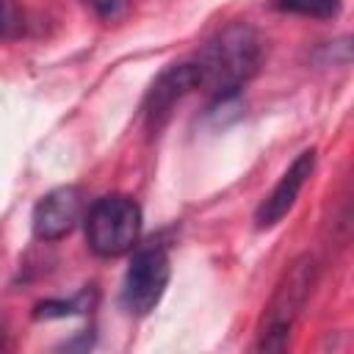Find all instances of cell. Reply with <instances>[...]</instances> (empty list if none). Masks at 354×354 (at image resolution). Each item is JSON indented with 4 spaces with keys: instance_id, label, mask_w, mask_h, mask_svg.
Masks as SVG:
<instances>
[{
    "instance_id": "obj_2",
    "label": "cell",
    "mask_w": 354,
    "mask_h": 354,
    "mask_svg": "<svg viewBox=\"0 0 354 354\" xmlns=\"http://www.w3.org/2000/svg\"><path fill=\"white\" fill-rule=\"evenodd\" d=\"M315 271H318V266H315L313 254H301L290 263V268L285 271L282 282L277 285V290H274V296L266 307L263 326H260V340H257L260 351H282L288 346L293 321H296V315L301 313V307L307 304V299L313 293Z\"/></svg>"
},
{
    "instance_id": "obj_9",
    "label": "cell",
    "mask_w": 354,
    "mask_h": 354,
    "mask_svg": "<svg viewBox=\"0 0 354 354\" xmlns=\"http://www.w3.org/2000/svg\"><path fill=\"white\" fill-rule=\"evenodd\" d=\"M83 3L94 11L97 19L108 22V25L122 22L130 14V8H133V0H83Z\"/></svg>"
},
{
    "instance_id": "obj_3",
    "label": "cell",
    "mask_w": 354,
    "mask_h": 354,
    "mask_svg": "<svg viewBox=\"0 0 354 354\" xmlns=\"http://www.w3.org/2000/svg\"><path fill=\"white\" fill-rule=\"evenodd\" d=\"M141 235V207L133 196L108 194L86 213V241L97 257L127 254Z\"/></svg>"
},
{
    "instance_id": "obj_10",
    "label": "cell",
    "mask_w": 354,
    "mask_h": 354,
    "mask_svg": "<svg viewBox=\"0 0 354 354\" xmlns=\"http://www.w3.org/2000/svg\"><path fill=\"white\" fill-rule=\"evenodd\" d=\"M22 28L25 22L14 0H0V39H14L22 33Z\"/></svg>"
},
{
    "instance_id": "obj_5",
    "label": "cell",
    "mask_w": 354,
    "mask_h": 354,
    "mask_svg": "<svg viewBox=\"0 0 354 354\" xmlns=\"http://www.w3.org/2000/svg\"><path fill=\"white\" fill-rule=\"evenodd\" d=\"M194 88H202V72H199L196 61H183V64L166 66L155 77V83L149 86L147 100H144V122H147V130L152 136H158L166 127V122L171 119L177 102L183 97H188Z\"/></svg>"
},
{
    "instance_id": "obj_7",
    "label": "cell",
    "mask_w": 354,
    "mask_h": 354,
    "mask_svg": "<svg viewBox=\"0 0 354 354\" xmlns=\"http://www.w3.org/2000/svg\"><path fill=\"white\" fill-rule=\"evenodd\" d=\"M313 169H315V149L310 147V149H304V152L296 155V160L285 169V174L279 177V183L271 188V194L257 205V213H254L257 230H271L274 224H279L290 213V207L296 205L304 183L313 174Z\"/></svg>"
},
{
    "instance_id": "obj_8",
    "label": "cell",
    "mask_w": 354,
    "mask_h": 354,
    "mask_svg": "<svg viewBox=\"0 0 354 354\" xmlns=\"http://www.w3.org/2000/svg\"><path fill=\"white\" fill-rule=\"evenodd\" d=\"M277 8L313 19H329L340 11V0H277Z\"/></svg>"
},
{
    "instance_id": "obj_6",
    "label": "cell",
    "mask_w": 354,
    "mask_h": 354,
    "mask_svg": "<svg viewBox=\"0 0 354 354\" xmlns=\"http://www.w3.org/2000/svg\"><path fill=\"white\" fill-rule=\"evenodd\" d=\"M83 216V191L77 185H58L47 191L30 216L33 235L39 241H61L66 238Z\"/></svg>"
},
{
    "instance_id": "obj_4",
    "label": "cell",
    "mask_w": 354,
    "mask_h": 354,
    "mask_svg": "<svg viewBox=\"0 0 354 354\" xmlns=\"http://www.w3.org/2000/svg\"><path fill=\"white\" fill-rule=\"evenodd\" d=\"M171 277L169 254L163 246H144L133 254L124 285H122V304L130 315H147L158 307L166 293Z\"/></svg>"
},
{
    "instance_id": "obj_1",
    "label": "cell",
    "mask_w": 354,
    "mask_h": 354,
    "mask_svg": "<svg viewBox=\"0 0 354 354\" xmlns=\"http://www.w3.org/2000/svg\"><path fill=\"white\" fill-rule=\"evenodd\" d=\"M260 61L263 44L254 28L232 22L202 47L196 66L202 72V86L210 88L216 102H230L257 75Z\"/></svg>"
}]
</instances>
